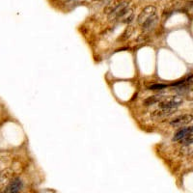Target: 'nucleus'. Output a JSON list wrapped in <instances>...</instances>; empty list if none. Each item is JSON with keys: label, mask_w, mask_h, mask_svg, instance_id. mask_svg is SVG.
Returning a JSON list of instances; mask_svg holds the SVG:
<instances>
[{"label": "nucleus", "mask_w": 193, "mask_h": 193, "mask_svg": "<svg viewBox=\"0 0 193 193\" xmlns=\"http://www.w3.org/2000/svg\"><path fill=\"white\" fill-rule=\"evenodd\" d=\"M183 102L182 97L180 96H170L164 97L159 102V108H172L177 109Z\"/></svg>", "instance_id": "f257e3e1"}, {"label": "nucleus", "mask_w": 193, "mask_h": 193, "mask_svg": "<svg viewBox=\"0 0 193 193\" xmlns=\"http://www.w3.org/2000/svg\"><path fill=\"white\" fill-rule=\"evenodd\" d=\"M157 14V9L155 6L153 5H150V6H147L142 10V12L139 14L138 18H137V23L139 25H142L143 23L150 18L151 17H153V15Z\"/></svg>", "instance_id": "f03ea898"}, {"label": "nucleus", "mask_w": 193, "mask_h": 193, "mask_svg": "<svg viewBox=\"0 0 193 193\" xmlns=\"http://www.w3.org/2000/svg\"><path fill=\"white\" fill-rule=\"evenodd\" d=\"M127 5H128V0H111L109 3L104 7L103 12L105 14H107V15H110V14L114 13L115 11H117L119 8L127 6Z\"/></svg>", "instance_id": "7ed1b4c3"}, {"label": "nucleus", "mask_w": 193, "mask_h": 193, "mask_svg": "<svg viewBox=\"0 0 193 193\" xmlns=\"http://www.w3.org/2000/svg\"><path fill=\"white\" fill-rule=\"evenodd\" d=\"M191 122H192V116L186 114V115H182V116L175 118L171 122V126L175 127V128H183Z\"/></svg>", "instance_id": "20e7f679"}, {"label": "nucleus", "mask_w": 193, "mask_h": 193, "mask_svg": "<svg viewBox=\"0 0 193 193\" xmlns=\"http://www.w3.org/2000/svg\"><path fill=\"white\" fill-rule=\"evenodd\" d=\"M175 111L176 109H172V108H158V109L153 111L152 116L153 118H165V117L172 115Z\"/></svg>", "instance_id": "39448f33"}, {"label": "nucleus", "mask_w": 193, "mask_h": 193, "mask_svg": "<svg viewBox=\"0 0 193 193\" xmlns=\"http://www.w3.org/2000/svg\"><path fill=\"white\" fill-rule=\"evenodd\" d=\"M157 22H158V18H157V14H156V15H153V17H151L150 18H148L141 26H142L143 29L145 30V31H150L151 29H153V28L156 27V25L157 24Z\"/></svg>", "instance_id": "423d86ee"}, {"label": "nucleus", "mask_w": 193, "mask_h": 193, "mask_svg": "<svg viewBox=\"0 0 193 193\" xmlns=\"http://www.w3.org/2000/svg\"><path fill=\"white\" fill-rule=\"evenodd\" d=\"M22 186V182L19 179H16L15 181L9 184V186L7 187L6 189V193H18V190L21 188Z\"/></svg>", "instance_id": "0eeeda50"}, {"label": "nucleus", "mask_w": 193, "mask_h": 193, "mask_svg": "<svg viewBox=\"0 0 193 193\" xmlns=\"http://www.w3.org/2000/svg\"><path fill=\"white\" fill-rule=\"evenodd\" d=\"M192 133V127H189V128H182L180 130L174 135L173 137V140L174 141H180L182 140V138H184L186 135Z\"/></svg>", "instance_id": "6e6552de"}, {"label": "nucleus", "mask_w": 193, "mask_h": 193, "mask_svg": "<svg viewBox=\"0 0 193 193\" xmlns=\"http://www.w3.org/2000/svg\"><path fill=\"white\" fill-rule=\"evenodd\" d=\"M163 98L164 97H162V96H153V97L149 98L148 99H146L145 103L146 105H151V104H153V103L158 102V101H161Z\"/></svg>", "instance_id": "1a4fd4ad"}, {"label": "nucleus", "mask_w": 193, "mask_h": 193, "mask_svg": "<svg viewBox=\"0 0 193 193\" xmlns=\"http://www.w3.org/2000/svg\"><path fill=\"white\" fill-rule=\"evenodd\" d=\"M166 87H167V85H164V84H155V85H152L150 89L151 90H161Z\"/></svg>", "instance_id": "9d476101"}, {"label": "nucleus", "mask_w": 193, "mask_h": 193, "mask_svg": "<svg viewBox=\"0 0 193 193\" xmlns=\"http://www.w3.org/2000/svg\"><path fill=\"white\" fill-rule=\"evenodd\" d=\"M93 1H104V0H93Z\"/></svg>", "instance_id": "9b49d317"}]
</instances>
